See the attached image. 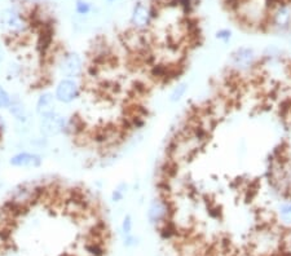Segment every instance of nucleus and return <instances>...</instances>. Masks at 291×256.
<instances>
[{
	"mask_svg": "<svg viewBox=\"0 0 291 256\" xmlns=\"http://www.w3.org/2000/svg\"><path fill=\"white\" fill-rule=\"evenodd\" d=\"M53 93L59 104L70 105L81 96V85L77 79L61 78L56 84Z\"/></svg>",
	"mask_w": 291,
	"mask_h": 256,
	"instance_id": "6",
	"label": "nucleus"
},
{
	"mask_svg": "<svg viewBox=\"0 0 291 256\" xmlns=\"http://www.w3.org/2000/svg\"><path fill=\"white\" fill-rule=\"evenodd\" d=\"M107 1H115V0H107Z\"/></svg>",
	"mask_w": 291,
	"mask_h": 256,
	"instance_id": "27",
	"label": "nucleus"
},
{
	"mask_svg": "<svg viewBox=\"0 0 291 256\" xmlns=\"http://www.w3.org/2000/svg\"><path fill=\"white\" fill-rule=\"evenodd\" d=\"M277 214H278V219L281 220V223L291 227V202L281 203L277 208Z\"/></svg>",
	"mask_w": 291,
	"mask_h": 256,
	"instance_id": "14",
	"label": "nucleus"
},
{
	"mask_svg": "<svg viewBox=\"0 0 291 256\" xmlns=\"http://www.w3.org/2000/svg\"><path fill=\"white\" fill-rule=\"evenodd\" d=\"M57 69L62 78L77 79L78 80L79 78H82V75L84 73V62L79 53L69 51L60 57Z\"/></svg>",
	"mask_w": 291,
	"mask_h": 256,
	"instance_id": "5",
	"label": "nucleus"
},
{
	"mask_svg": "<svg viewBox=\"0 0 291 256\" xmlns=\"http://www.w3.org/2000/svg\"><path fill=\"white\" fill-rule=\"evenodd\" d=\"M123 245L125 247H135V246L139 245V238L135 237L133 234H127L123 238Z\"/></svg>",
	"mask_w": 291,
	"mask_h": 256,
	"instance_id": "21",
	"label": "nucleus"
},
{
	"mask_svg": "<svg viewBox=\"0 0 291 256\" xmlns=\"http://www.w3.org/2000/svg\"><path fill=\"white\" fill-rule=\"evenodd\" d=\"M171 215H172V207H171L170 200H167L165 197H154L149 202L146 219L150 225L161 228L163 224L170 221Z\"/></svg>",
	"mask_w": 291,
	"mask_h": 256,
	"instance_id": "4",
	"label": "nucleus"
},
{
	"mask_svg": "<svg viewBox=\"0 0 291 256\" xmlns=\"http://www.w3.org/2000/svg\"><path fill=\"white\" fill-rule=\"evenodd\" d=\"M242 256H258V255H255V254H252V253H249V254H245V255H242Z\"/></svg>",
	"mask_w": 291,
	"mask_h": 256,
	"instance_id": "26",
	"label": "nucleus"
},
{
	"mask_svg": "<svg viewBox=\"0 0 291 256\" xmlns=\"http://www.w3.org/2000/svg\"><path fill=\"white\" fill-rule=\"evenodd\" d=\"M85 250H87V253H88L89 255L92 256H104V254H105L104 249L97 243V242H91V243H88V245L85 246Z\"/></svg>",
	"mask_w": 291,
	"mask_h": 256,
	"instance_id": "19",
	"label": "nucleus"
},
{
	"mask_svg": "<svg viewBox=\"0 0 291 256\" xmlns=\"http://www.w3.org/2000/svg\"><path fill=\"white\" fill-rule=\"evenodd\" d=\"M38 128H39V134L43 138H57L60 135L66 134L70 131V119L59 112L51 113L39 118Z\"/></svg>",
	"mask_w": 291,
	"mask_h": 256,
	"instance_id": "2",
	"label": "nucleus"
},
{
	"mask_svg": "<svg viewBox=\"0 0 291 256\" xmlns=\"http://www.w3.org/2000/svg\"><path fill=\"white\" fill-rule=\"evenodd\" d=\"M189 89V84L187 82H180L177 83L175 87L172 88L170 93V97H168V100H170L171 104H177V102H180L184 96L187 95Z\"/></svg>",
	"mask_w": 291,
	"mask_h": 256,
	"instance_id": "13",
	"label": "nucleus"
},
{
	"mask_svg": "<svg viewBox=\"0 0 291 256\" xmlns=\"http://www.w3.org/2000/svg\"><path fill=\"white\" fill-rule=\"evenodd\" d=\"M215 38L220 41H229L232 39V30L229 29H220L215 33Z\"/></svg>",
	"mask_w": 291,
	"mask_h": 256,
	"instance_id": "20",
	"label": "nucleus"
},
{
	"mask_svg": "<svg viewBox=\"0 0 291 256\" xmlns=\"http://www.w3.org/2000/svg\"><path fill=\"white\" fill-rule=\"evenodd\" d=\"M173 3H175L176 7L184 9L185 12L189 11L190 7H192V0H173Z\"/></svg>",
	"mask_w": 291,
	"mask_h": 256,
	"instance_id": "22",
	"label": "nucleus"
},
{
	"mask_svg": "<svg viewBox=\"0 0 291 256\" xmlns=\"http://www.w3.org/2000/svg\"><path fill=\"white\" fill-rule=\"evenodd\" d=\"M0 29L9 37H21L29 31L30 21L17 8H4L0 11Z\"/></svg>",
	"mask_w": 291,
	"mask_h": 256,
	"instance_id": "1",
	"label": "nucleus"
},
{
	"mask_svg": "<svg viewBox=\"0 0 291 256\" xmlns=\"http://www.w3.org/2000/svg\"><path fill=\"white\" fill-rule=\"evenodd\" d=\"M92 11V4L87 0H77L75 1V12L79 16H87Z\"/></svg>",
	"mask_w": 291,
	"mask_h": 256,
	"instance_id": "16",
	"label": "nucleus"
},
{
	"mask_svg": "<svg viewBox=\"0 0 291 256\" xmlns=\"http://www.w3.org/2000/svg\"><path fill=\"white\" fill-rule=\"evenodd\" d=\"M8 110H9V114L15 119L17 128H20V130H17V132L22 136L29 134L30 126H31V114H30L29 109L26 108V105L22 101L13 97L11 106L8 108Z\"/></svg>",
	"mask_w": 291,
	"mask_h": 256,
	"instance_id": "10",
	"label": "nucleus"
},
{
	"mask_svg": "<svg viewBox=\"0 0 291 256\" xmlns=\"http://www.w3.org/2000/svg\"><path fill=\"white\" fill-rule=\"evenodd\" d=\"M284 175H285V182H286V186H288L289 190L291 192V164L286 168V170H285Z\"/></svg>",
	"mask_w": 291,
	"mask_h": 256,
	"instance_id": "23",
	"label": "nucleus"
},
{
	"mask_svg": "<svg viewBox=\"0 0 291 256\" xmlns=\"http://www.w3.org/2000/svg\"><path fill=\"white\" fill-rule=\"evenodd\" d=\"M269 23L277 31H286L291 27V1L281 0L280 3L270 8Z\"/></svg>",
	"mask_w": 291,
	"mask_h": 256,
	"instance_id": "7",
	"label": "nucleus"
},
{
	"mask_svg": "<svg viewBox=\"0 0 291 256\" xmlns=\"http://www.w3.org/2000/svg\"><path fill=\"white\" fill-rule=\"evenodd\" d=\"M13 97L9 95L7 89L0 84V109H8L11 106Z\"/></svg>",
	"mask_w": 291,
	"mask_h": 256,
	"instance_id": "17",
	"label": "nucleus"
},
{
	"mask_svg": "<svg viewBox=\"0 0 291 256\" xmlns=\"http://www.w3.org/2000/svg\"><path fill=\"white\" fill-rule=\"evenodd\" d=\"M43 163V157L35 152H17L9 158V164L15 168H39Z\"/></svg>",
	"mask_w": 291,
	"mask_h": 256,
	"instance_id": "11",
	"label": "nucleus"
},
{
	"mask_svg": "<svg viewBox=\"0 0 291 256\" xmlns=\"http://www.w3.org/2000/svg\"><path fill=\"white\" fill-rule=\"evenodd\" d=\"M56 104H57V101H56L55 93L51 92V91H44L37 98V102H35V114L39 118H42L44 115L57 112Z\"/></svg>",
	"mask_w": 291,
	"mask_h": 256,
	"instance_id": "12",
	"label": "nucleus"
},
{
	"mask_svg": "<svg viewBox=\"0 0 291 256\" xmlns=\"http://www.w3.org/2000/svg\"><path fill=\"white\" fill-rule=\"evenodd\" d=\"M4 127H5V122H4L3 117H1V115H0V128H1V130H3Z\"/></svg>",
	"mask_w": 291,
	"mask_h": 256,
	"instance_id": "24",
	"label": "nucleus"
},
{
	"mask_svg": "<svg viewBox=\"0 0 291 256\" xmlns=\"http://www.w3.org/2000/svg\"><path fill=\"white\" fill-rule=\"evenodd\" d=\"M127 190H128V185L125 182H119L118 185L115 186L114 190L111 192L110 198L114 203H119L122 200L125 199V194H127Z\"/></svg>",
	"mask_w": 291,
	"mask_h": 256,
	"instance_id": "15",
	"label": "nucleus"
},
{
	"mask_svg": "<svg viewBox=\"0 0 291 256\" xmlns=\"http://www.w3.org/2000/svg\"><path fill=\"white\" fill-rule=\"evenodd\" d=\"M122 233L123 236H127V234H132V229H133V220L132 216L127 214V215L123 217L122 220Z\"/></svg>",
	"mask_w": 291,
	"mask_h": 256,
	"instance_id": "18",
	"label": "nucleus"
},
{
	"mask_svg": "<svg viewBox=\"0 0 291 256\" xmlns=\"http://www.w3.org/2000/svg\"><path fill=\"white\" fill-rule=\"evenodd\" d=\"M3 47H1V44H0V62L3 61Z\"/></svg>",
	"mask_w": 291,
	"mask_h": 256,
	"instance_id": "25",
	"label": "nucleus"
},
{
	"mask_svg": "<svg viewBox=\"0 0 291 256\" xmlns=\"http://www.w3.org/2000/svg\"><path fill=\"white\" fill-rule=\"evenodd\" d=\"M154 20V9L145 3H136L132 8L129 23L136 31H145Z\"/></svg>",
	"mask_w": 291,
	"mask_h": 256,
	"instance_id": "9",
	"label": "nucleus"
},
{
	"mask_svg": "<svg viewBox=\"0 0 291 256\" xmlns=\"http://www.w3.org/2000/svg\"><path fill=\"white\" fill-rule=\"evenodd\" d=\"M258 62V56L251 47H240L230 55V66L238 73L250 71Z\"/></svg>",
	"mask_w": 291,
	"mask_h": 256,
	"instance_id": "8",
	"label": "nucleus"
},
{
	"mask_svg": "<svg viewBox=\"0 0 291 256\" xmlns=\"http://www.w3.org/2000/svg\"><path fill=\"white\" fill-rule=\"evenodd\" d=\"M281 238L280 236L272 229L263 228L258 230L251 241L252 254L258 256H269L277 253L280 249Z\"/></svg>",
	"mask_w": 291,
	"mask_h": 256,
	"instance_id": "3",
	"label": "nucleus"
}]
</instances>
